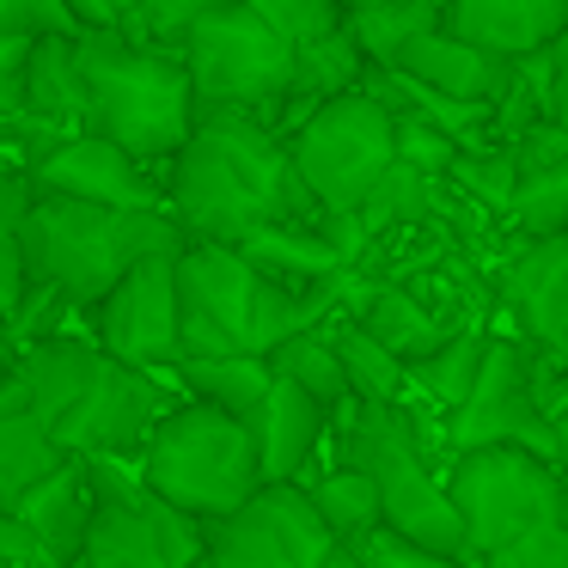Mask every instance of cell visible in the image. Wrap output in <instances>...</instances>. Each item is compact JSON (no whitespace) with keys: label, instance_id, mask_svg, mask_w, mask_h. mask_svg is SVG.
<instances>
[{"label":"cell","instance_id":"cell-1","mask_svg":"<svg viewBox=\"0 0 568 568\" xmlns=\"http://www.w3.org/2000/svg\"><path fill=\"white\" fill-rule=\"evenodd\" d=\"M165 196L190 239H221V245H239L275 221L324 233L331 214L306 190L282 129L239 104H202L190 141L165 165Z\"/></svg>","mask_w":568,"mask_h":568},{"label":"cell","instance_id":"cell-2","mask_svg":"<svg viewBox=\"0 0 568 568\" xmlns=\"http://www.w3.org/2000/svg\"><path fill=\"white\" fill-rule=\"evenodd\" d=\"M331 294H336V282L294 287L282 275L257 270L245 251L221 245V239H190L178 251L184 355H275L287 336L318 324Z\"/></svg>","mask_w":568,"mask_h":568},{"label":"cell","instance_id":"cell-3","mask_svg":"<svg viewBox=\"0 0 568 568\" xmlns=\"http://www.w3.org/2000/svg\"><path fill=\"white\" fill-rule=\"evenodd\" d=\"M184 245L190 233L172 209H111L38 190L26 214V275L55 287L68 306H99L141 257Z\"/></svg>","mask_w":568,"mask_h":568},{"label":"cell","instance_id":"cell-4","mask_svg":"<svg viewBox=\"0 0 568 568\" xmlns=\"http://www.w3.org/2000/svg\"><path fill=\"white\" fill-rule=\"evenodd\" d=\"M80 68H87V92H92L87 129L123 141L148 165H172V153L190 141V129L202 116L184 50L129 38L123 26H104V31H80Z\"/></svg>","mask_w":568,"mask_h":568},{"label":"cell","instance_id":"cell-5","mask_svg":"<svg viewBox=\"0 0 568 568\" xmlns=\"http://www.w3.org/2000/svg\"><path fill=\"white\" fill-rule=\"evenodd\" d=\"M141 477L153 495L196 519H226L263 489V458H257V428L233 409H214L202 397L165 409L160 428L141 446Z\"/></svg>","mask_w":568,"mask_h":568},{"label":"cell","instance_id":"cell-6","mask_svg":"<svg viewBox=\"0 0 568 568\" xmlns=\"http://www.w3.org/2000/svg\"><path fill=\"white\" fill-rule=\"evenodd\" d=\"M343 416H348L343 458L361 465V470H373L385 526L404 531V538H416V544H434V550H446V556H470L458 501H453V489H446V477L428 465V453H422L409 409H397V404H348Z\"/></svg>","mask_w":568,"mask_h":568},{"label":"cell","instance_id":"cell-7","mask_svg":"<svg viewBox=\"0 0 568 568\" xmlns=\"http://www.w3.org/2000/svg\"><path fill=\"white\" fill-rule=\"evenodd\" d=\"M306 190L331 214H361L367 196L379 190V178L404 153V123H397L392 99L379 87H348L336 99H324L306 123L287 135Z\"/></svg>","mask_w":568,"mask_h":568},{"label":"cell","instance_id":"cell-8","mask_svg":"<svg viewBox=\"0 0 568 568\" xmlns=\"http://www.w3.org/2000/svg\"><path fill=\"white\" fill-rule=\"evenodd\" d=\"M80 465L92 477L99 507H92L87 550L74 568H196L209 556V519L153 495L148 477L123 470L116 453H87Z\"/></svg>","mask_w":568,"mask_h":568},{"label":"cell","instance_id":"cell-9","mask_svg":"<svg viewBox=\"0 0 568 568\" xmlns=\"http://www.w3.org/2000/svg\"><path fill=\"white\" fill-rule=\"evenodd\" d=\"M446 489L465 519L470 556H489L501 544L556 526L568 501V470L531 446H465L446 470Z\"/></svg>","mask_w":568,"mask_h":568},{"label":"cell","instance_id":"cell-10","mask_svg":"<svg viewBox=\"0 0 568 568\" xmlns=\"http://www.w3.org/2000/svg\"><path fill=\"white\" fill-rule=\"evenodd\" d=\"M178 50L190 62L202 104H239V111L257 116H282L300 87V43H287L245 0L196 19Z\"/></svg>","mask_w":568,"mask_h":568},{"label":"cell","instance_id":"cell-11","mask_svg":"<svg viewBox=\"0 0 568 568\" xmlns=\"http://www.w3.org/2000/svg\"><path fill=\"white\" fill-rule=\"evenodd\" d=\"M336 531L324 526L306 483H263L239 514L209 526L214 568H324L336 550Z\"/></svg>","mask_w":568,"mask_h":568},{"label":"cell","instance_id":"cell-12","mask_svg":"<svg viewBox=\"0 0 568 568\" xmlns=\"http://www.w3.org/2000/svg\"><path fill=\"white\" fill-rule=\"evenodd\" d=\"M531 446V453L556 458L562 465V446H556V422L544 409L538 392V367L519 343H501L489 336V355H483V373L470 385V397L453 409V446Z\"/></svg>","mask_w":568,"mask_h":568},{"label":"cell","instance_id":"cell-13","mask_svg":"<svg viewBox=\"0 0 568 568\" xmlns=\"http://www.w3.org/2000/svg\"><path fill=\"white\" fill-rule=\"evenodd\" d=\"M99 343L129 367H178L184 355V306H178V251L141 257L99 300Z\"/></svg>","mask_w":568,"mask_h":568},{"label":"cell","instance_id":"cell-14","mask_svg":"<svg viewBox=\"0 0 568 568\" xmlns=\"http://www.w3.org/2000/svg\"><path fill=\"white\" fill-rule=\"evenodd\" d=\"M165 409L172 404H165L160 379H153L148 367H129V361H116L111 348H104V361L87 379V392H80L74 409L55 422V440L74 458H87V453L135 458L141 446H148V434L160 428Z\"/></svg>","mask_w":568,"mask_h":568},{"label":"cell","instance_id":"cell-15","mask_svg":"<svg viewBox=\"0 0 568 568\" xmlns=\"http://www.w3.org/2000/svg\"><path fill=\"white\" fill-rule=\"evenodd\" d=\"M31 184H38L43 196L111 202V209H172V196H165V178H153L148 160H135L123 141L99 135V129L62 135L38 165H31Z\"/></svg>","mask_w":568,"mask_h":568},{"label":"cell","instance_id":"cell-16","mask_svg":"<svg viewBox=\"0 0 568 568\" xmlns=\"http://www.w3.org/2000/svg\"><path fill=\"white\" fill-rule=\"evenodd\" d=\"M379 68H392V74L416 80V87H428V92H440V99L489 104V111L501 99H514V87H519V62H514V55L483 50V43L458 38L453 26L416 31V38L397 43V55H392V62H379Z\"/></svg>","mask_w":568,"mask_h":568},{"label":"cell","instance_id":"cell-17","mask_svg":"<svg viewBox=\"0 0 568 568\" xmlns=\"http://www.w3.org/2000/svg\"><path fill=\"white\" fill-rule=\"evenodd\" d=\"M331 416L336 409H324L306 385H294V379L275 373L263 409L251 416V428H257V458H263V483H300L306 477V465L318 458V446H324Z\"/></svg>","mask_w":568,"mask_h":568},{"label":"cell","instance_id":"cell-18","mask_svg":"<svg viewBox=\"0 0 568 568\" xmlns=\"http://www.w3.org/2000/svg\"><path fill=\"white\" fill-rule=\"evenodd\" d=\"M446 26L495 55H538L568 26V0H446Z\"/></svg>","mask_w":568,"mask_h":568},{"label":"cell","instance_id":"cell-19","mask_svg":"<svg viewBox=\"0 0 568 568\" xmlns=\"http://www.w3.org/2000/svg\"><path fill=\"white\" fill-rule=\"evenodd\" d=\"M92 507H99V495H92V477H87V465H80V458H68L62 470H50L43 483H31V489L19 495V514H26V526L38 531V538L50 544V550L62 556L68 568H74L80 550H87Z\"/></svg>","mask_w":568,"mask_h":568},{"label":"cell","instance_id":"cell-20","mask_svg":"<svg viewBox=\"0 0 568 568\" xmlns=\"http://www.w3.org/2000/svg\"><path fill=\"white\" fill-rule=\"evenodd\" d=\"M99 361H104V343H80V336H43V343H31L26 355L13 361V373L26 379L31 409H38V416L55 428V422L74 409V397L87 392V379L99 373Z\"/></svg>","mask_w":568,"mask_h":568},{"label":"cell","instance_id":"cell-21","mask_svg":"<svg viewBox=\"0 0 568 568\" xmlns=\"http://www.w3.org/2000/svg\"><path fill=\"white\" fill-rule=\"evenodd\" d=\"M26 111L43 116V123H92V92H87V68H80V38L50 31V38L31 43Z\"/></svg>","mask_w":568,"mask_h":568},{"label":"cell","instance_id":"cell-22","mask_svg":"<svg viewBox=\"0 0 568 568\" xmlns=\"http://www.w3.org/2000/svg\"><path fill=\"white\" fill-rule=\"evenodd\" d=\"M172 373L184 379L190 397H202V404H214V409H233V416H245V422L263 409V397H270V385H275L270 355H184Z\"/></svg>","mask_w":568,"mask_h":568},{"label":"cell","instance_id":"cell-23","mask_svg":"<svg viewBox=\"0 0 568 568\" xmlns=\"http://www.w3.org/2000/svg\"><path fill=\"white\" fill-rule=\"evenodd\" d=\"M68 446L55 440V428L38 416V409H13V416H0V501L19 507V495L31 489V483H43L50 470L68 465Z\"/></svg>","mask_w":568,"mask_h":568},{"label":"cell","instance_id":"cell-24","mask_svg":"<svg viewBox=\"0 0 568 568\" xmlns=\"http://www.w3.org/2000/svg\"><path fill=\"white\" fill-rule=\"evenodd\" d=\"M270 367L282 373V379L306 385L324 409H348V404H355V385H348L343 348H336V336L318 331V324H312V331H300V336H287V343L270 355Z\"/></svg>","mask_w":568,"mask_h":568},{"label":"cell","instance_id":"cell-25","mask_svg":"<svg viewBox=\"0 0 568 568\" xmlns=\"http://www.w3.org/2000/svg\"><path fill=\"white\" fill-rule=\"evenodd\" d=\"M312 489V501H318V514H324V526L336 531L343 544H361L367 531H379L385 526V507H379V483H373V470H361V465H331L318 483H306Z\"/></svg>","mask_w":568,"mask_h":568},{"label":"cell","instance_id":"cell-26","mask_svg":"<svg viewBox=\"0 0 568 568\" xmlns=\"http://www.w3.org/2000/svg\"><path fill=\"white\" fill-rule=\"evenodd\" d=\"M361 324H367V331L379 336L392 355H404L409 367H416L422 355H434V348L453 336L428 306H422L416 294H404V287H379V294H367V306H361Z\"/></svg>","mask_w":568,"mask_h":568},{"label":"cell","instance_id":"cell-27","mask_svg":"<svg viewBox=\"0 0 568 568\" xmlns=\"http://www.w3.org/2000/svg\"><path fill=\"white\" fill-rule=\"evenodd\" d=\"M336 348H343V367H348V385H355V404H397L404 397V379H409V361L392 355L379 336L367 331L361 318L336 324Z\"/></svg>","mask_w":568,"mask_h":568},{"label":"cell","instance_id":"cell-28","mask_svg":"<svg viewBox=\"0 0 568 568\" xmlns=\"http://www.w3.org/2000/svg\"><path fill=\"white\" fill-rule=\"evenodd\" d=\"M483 355H489V336L483 331H453L434 355H422L416 367H409V379H416L422 397H434L440 409H458L470 397V385H477V373H483Z\"/></svg>","mask_w":568,"mask_h":568},{"label":"cell","instance_id":"cell-29","mask_svg":"<svg viewBox=\"0 0 568 568\" xmlns=\"http://www.w3.org/2000/svg\"><path fill=\"white\" fill-rule=\"evenodd\" d=\"M348 26H355L361 50L373 55V68H379V62H392L397 43H409L416 31L446 26V0H379V7H355Z\"/></svg>","mask_w":568,"mask_h":568},{"label":"cell","instance_id":"cell-30","mask_svg":"<svg viewBox=\"0 0 568 568\" xmlns=\"http://www.w3.org/2000/svg\"><path fill=\"white\" fill-rule=\"evenodd\" d=\"M422 214H428V165L397 153V165L379 178V190H373L367 209H361V226H367V233H385V226L422 221Z\"/></svg>","mask_w":568,"mask_h":568},{"label":"cell","instance_id":"cell-31","mask_svg":"<svg viewBox=\"0 0 568 568\" xmlns=\"http://www.w3.org/2000/svg\"><path fill=\"white\" fill-rule=\"evenodd\" d=\"M507 214H514V221L526 226L531 239H538V233H556V226H568V160L538 165V172H519Z\"/></svg>","mask_w":568,"mask_h":568},{"label":"cell","instance_id":"cell-32","mask_svg":"<svg viewBox=\"0 0 568 568\" xmlns=\"http://www.w3.org/2000/svg\"><path fill=\"white\" fill-rule=\"evenodd\" d=\"M38 202V184L31 172H13V165L0 160V275L26 294L31 275H26V214Z\"/></svg>","mask_w":568,"mask_h":568},{"label":"cell","instance_id":"cell-33","mask_svg":"<svg viewBox=\"0 0 568 568\" xmlns=\"http://www.w3.org/2000/svg\"><path fill=\"white\" fill-rule=\"evenodd\" d=\"M245 7L263 13L287 43H300V50L348 26V0H245Z\"/></svg>","mask_w":568,"mask_h":568},{"label":"cell","instance_id":"cell-34","mask_svg":"<svg viewBox=\"0 0 568 568\" xmlns=\"http://www.w3.org/2000/svg\"><path fill=\"white\" fill-rule=\"evenodd\" d=\"M221 7H239V0H135L123 19L129 38H148V43H184V31L196 26V19L221 13Z\"/></svg>","mask_w":568,"mask_h":568},{"label":"cell","instance_id":"cell-35","mask_svg":"<svg viewBox=\"0 0 568 568\" xmlns=\"http://www.w3.org/2000/svg\"><path fill=\"white\" fill-rule=\"evenodd\" d=\"M519 74H526V87H531V116H550V123L568 129V26L556 31L538 55H526Z\"/></svg>","mask_w":568,"mask_h":568},{"label":"cell","instance_id":"cell-36","mask_svg":"<svg viewBox=\"0 0 568 568\" xmlns=\"http://www.w3.org/2000/svg\"><path fill=\"white\" fill-rule=\"evenodd\" d=\"M355 550H361V562H367V568H470V556H446V550L416 544V538H404V531H392V526L367 531Z\"/></svg>","mask_w":568,"mask_h":568},{"label":"cell","instance_id":"cell-37","mask_svg":"<svg viewBox=\"0 0 568 568\" xmlns=\"http://www.w3.org/2000/svg\"><path fill=\"white\" fill-rule=\"evenodd\" d=\"M470 568H568V519L526 531V538L501 544L489 556H470Z\"/></svg>","mask_w":568,"mask_h":568},{"label":"cell","instance_id":"cell-38","mask_svg":"<svg viewBox=\"0 0 568 568\" xmlns=\"http://www.w3.org/2000/svg\"><path fill=\"white\" fill-rule=\"evenodd\" d=\"M0 31H19V38L68 31V38H80V19L68 0H0Z\"/></svg>","mask_w":568,"mask_h":568},{"label":"cell","instance_id":"cell-39","mask_svg":"<svg viewBox=\"0 0 568 568\" xmlns=\"http://www.w3.org/2000/svg\"><path fill=\"white\" fill-rule=\"evenodd\" d=\"M0 568H68V562L26 526V514H19V507L0 501Z\"/></svg>","mask_w":568,"mask_h":568},{"label":"cell","instance_id":"cell-40","mask_svg":"<svg viewBox=\"0 0 568 568\" xmlns=\"http://www.w3.org/2000/svg\"><path fill=\"white\" fill-rule=\"evenodd\" d=\"M80 19V31H104V26H123V0H68Z\"/></svg>","mask_w":568,"mask_h":568},{"label":"cell","instance_id":"cell-41","mask_svg":"<svg viewBox=\"0 0 568 568\" xmlns=\"http://www.w3.org/2000/svg\"><path fill=\"white\" fill-rule=\"evenodd\" d=\"M19 111H26V74L0 62V116H19Z\"/></svg>","mask_w":568,"mask_h":568},{"label":"cell","instance_id":"cell-42","mask_svg":"<svg viewBox=\"0 0 568 568\" xmlns=\"http://www.w3.org/2000/svg\"><path fill=\"white\" fill-rule=\"evenodd\" d=\"M19 300H26V294H19V287H13V282H7V275H0V324H13V312H19Z\"/></svg>","mask_w":568,"mask_h":568},{"label":"cell","instance_id":"cell-43","mask_svg":"<svg viewBox=\"0 0 568 568\" xmlns=\"http://www.w3.org/2000/svg\"><path fill=\"white\" fill-rule=\"evenodd\" d=\"M324 568H367V562H361V550H355V544H336V550H331V562H324Z\"/></svg>","mask_w":568,"mask_h":568},{"label":"cell","instance_id":"cell-44","mask_svg":"<svg viewBox=\"0 0 568 568\" xmlns=\"http://www.w3.org/2000/svg\"><path fill=\"white\" fill-rule=\"evenodd\" d=\"M196 568H214V562H209V556H202V562H196Z\"/></svg>","mask_w":568,"mask_h":568},{"label":"cell","instance_id":"cell-45","mask_svg":"<svg viewBox=\"0 0 568 568\" xmlns=\"http://www.w3.org/2000/svg\"><path fill=\"white\" fill-rule=\"evenodd\" d=\"M348 7H361V0H348Z\"/></svg>","mask_w":568,"mask_h":568}]
</instances>
